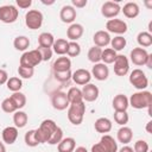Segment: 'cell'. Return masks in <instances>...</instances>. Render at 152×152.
<instances>
[{
  "mask_svg": "<svg viewBox=\"0 0 152 152\" xmlns=\"http://www.w3.org/2000/svg\"><path fill=\"white\" fill-rule=\"evenodd\" d=\"M128 103L135 109L150 108L152 104V94L147 90H139L131 95V97L128 99Z\"/></svg>",
  "mask_w": 152,
  "mask_h": 152,
  "instance_id": "cell-1",
  "label": "cell"
},
{
  "mask_svg": "<svg viewBox=\"0 0 152 152\" xmlns=\"http://www.w3.org/2000/svg\"><path fill=\"white\" fill-rule=\"evenodd\" d=\"M57 124L51 120V119H46V120H43L40 126L36 129V135H37V139L39 141V144H44L49 141V139L51 138V135L53 134V132L57 129Z\"/></svg>",
  "mask_w": 152,
  "mask_h": 152,
  "instance_id": "cell-2",
  "label": "cell"
},
{
  "mask_svg": "<svg viewBox=\"0 0 152 152\" xmlns=\"http://www.w3.org/2000/svg\"><path fill=\"white\" fill-rule=\"evenodd\" d=\"M84 113H86L84 101L78 102V103H71L68 107V119L75 126H78L82 124L83 118H84Z\"/></svg>",
  "mask_w": 152,
  "mask_h": 152,
  "instance_id": "cell-3",
  "label": "cell"
},
{
  "mask_svg": "<svg viewBox=\"0 0 152 152\" xmlns=\"http://www.w3.org/2000/svg\"><path fill=\"white\" fill-rule=\"evenodd\" d=\"M129 83L138 90H145L148 87V78L141 69H134L129 74Z\"/></svg>",
  "mask_w": 152,
  "mask_h": 152,
  "instance_id": "cell-4",
  "label": "cell"
},
{
  "mask_svg": "<svg viewBox=\"0 0 152 152\" xmlns=\"http://www.w3.org/2000/svg\"><path fill=\"white\" fill-rule=\"evenodd\" d=\"M40 62H43L42 59V55L40 52L34 49L31 51H25L19 61V65H24V66H30V68H34L36 65H38Z\"/></svg>",
  "mask_w": 152,
  "mask_h": 152,
  "instance_id": "cell-5",
  "label": "cell"
},
{
  "mask_svg": "<svg viewBox=\"0 0 152 152\" xmlns=\"http://www.w3.org/2000/svg\"><path fill=\"white\" fill-rule=\"evenodd\" d=\"M43 13L38 10H30L25 14V25L30 30H38L43 24Z\"/></svg>",
  "mask_w": 152,
  "mask_h": 152,
  "instance_id": "cell-6",
  "label": "cell"
},
{
  "mask_svg": "<svg viewBox=\"0 0 152 152\" xmlns=\"http://www.w3.org/2000/svg\"><path fill=\"white\" fill-rule=\"evenodd\" d=\"M19 11L13 5H5L0 7V21L5 24H12L18 19Z\"/></svg>",
  "mask_w": 152,
  "mask_h": 152,
  "instance_id": "cell-7",
  "label": "cell"
},
{
  "mask_svg": "<svg viewBox=\"0 0 152 152\" xmlns=\"http://www.w3.org/2000/svg\"><path fill=\"white\" fill-rule=\"evenodd\" d=\"M51 104L57 110H64L69 107V100L66 93L64 91H55L51 96Z\"/></svg>",
  "mask_w": 152,
  "mask_h": 152,
  "instance_id": "cell-8",
  "label": "cell"
},
{
  "mask_svg": "<svg viewBox=\"0 0 152 152\" xmlns=\"http://www.w3.org/2000/svg\"><path fill=\"white\" fill-rule=\"evenodd\" d=\"M106 28L108 33H116L119 36L127 32V24L121 19H108L106 23Z\"/></svg>",
  "mask_w": 152,
  "mask_h": 152,
  "instance_id": "cell-9",
  "label": "cell"
},
{
  "mask_svg": "<svg viewBox=\"0 0 152 152\" xmlns=\"http://www.w3.org/2000/svg\"><path fill=\"white\" fill-rule=\"evenodd\" d=\"M129 71V61L125 55H118L114 61V72L118 76H125Z\"/></svg>",
  "mask_w": 152,
  "mask_h": 152,
  "instance_id": "cell-10",
  "label": "cell"
},
{
  "mask_svg": "<svg viewBox=\"0 0 152 152\" xmlns=\"http://www.w3.org/2000/svg\"><path fill=\"white\" fill-rule=\"evenodd\" d=\"M121 11V7L118 2L114 1H106L102 6H101V14L107 18V19H113L115 18Z\"/></svg>",
  "mask_w": 152,
  "mask_h": 152,
  "instance_id": "cell-11",
  "label": "cell"
},
{
  "mask_svg": "<svg viewBox=\"0 0 152 152\" xmlns=\"http://www.w3.org/2000/svg\"><path fill=\"white\" fill-rule=\"evenodd\" d=\"M129 57H131V62L133 64H135L138 66H141V65L146 64V61H147V57H148V52L142 48H134L131 51Z\"/></svg>",
  "mask_w": 152,
  "mask_h": 152,
  "instance_id": "cell-12",
  "label": "cell"
},
{
  "mask_svg": "<svg viewBox=\"0 0 152 152\" xmlns=\"http://www.w3.org/2000/svg\"><path fill=\"white\" fill-rule=\"evenodd\" d=\"M82 91V96H83V101L87 102H94L97 100L99 95H100V90L99 88L93 84V83H88L86 86H83V88L81 89Z\"/></svg>",
  "mask_w": 152,
  "mask_h": 152,
  "instance_id": "cell-13",
  "label": "cell"
},
{
  "mask_svg": "<svg viewBox=\"0 0 152 152\" xmlns=\"http://www.w3.org/2000/svg\"><path fill=\"white\" fill-rule=\"evenodd\" d=\"M72 81L78 86H86L91 80V74L87 69H77L71 75Z\"/></svg>",
  "mask_w": 152,
  "mask_h": 152,
  "instance_id": "cell-14",
  "label": "cell"
},
{
  "mask_svg": "<svg viewBox=\"0 0 152 152\" xmlns=\"http://www.w3.org/2000/svg\"><path fill=\"white\" fill-rule=\"evenodd\" d=\"M91 76L95 77L97 81H106L109 76V69L103 63H96L91 68Z\"/></svg>",
  "mask_w": 152,
  "mask_h": 152,
  "instance_id": "cell-15",
  "label": "cell"
},
{
  "mask_svg": "<svg viewBox=\"0 0 152 152\" xmlns=\"http://www.w3.org/2000/svg\"><path fill=\"white\" fill-rule=\"evenodd\" d=\"M76 15H77L76 10L71 5L63 6L61 12H59V18L65 24H74V20L76 19Z\"/></svg>",
  "mask_w": 152,
  "mask_h": 152,
  "instance_id": "cell-16",
  "label": "cell"
},
{
  "mask_svg": "<svg viewBox=\"0 0 152 152\" xmlns=\"http://www.w3.org/2000/svg\"><path fill=\"white\" fill-rule=\"evenodd\" d=\"M110 36L107 31H103V30H100L97 32L94 33L93 36V40H94V44L95 46H99V48H104L107 46L109 43H110Z\"/></svg>",
  "mask_w": 152,
  "mask_h": 152,
  "instance_id": "cell-17",
  "label": "cell"
},
{
  "mask_svg": "<svg viewBox=\"0 0 152 152\" xmlns=\"http://www.w3.org/2000/svg\"><path fill=\"white\" fill-rule=\"evenodd\" d=\"M83 32H84V28L81 24H77V23H74L71 24L68 30H66V37L68 39H70L71 42H76L77 39H80L82 36H83Z\"/></svg>",
  "mask_w": 152,
  "mask_h": 152,
  "instance_id": "cell-18",
  "label": "cell"
},
{
  "mask_svg": "<svg viewBox=\"0 0 152 152\" xmlns=\"http://www.w3.org/2000/svg\"><path fill=\"white\" fill-rule=\"evenodd\" d=\"M71 69V61L69 57H65V56H61L58 57L53 64H52V70L53 71H69Z\"/></svg>",
  "mask_w": 152,
  "mask_h": 152,
  "instance_id": "cell-19",
  "label": "cell"
},
{
  "mask_svg": "<svg viewBox=\"0 0 152 152\" xmlns=\"http://www.w3.org/2000/svg\"><path fill=\"white\" fill-rule=\"evenodd\" d=\"M113 108L114 110H119V112H126L129 103H128V97L124 94H118L114 96L113 99Z\"/></svg>",
  "mask_w": 152,
  "mask_h": 152,
  "instance_id": "cell-20",
  "label": "cell"
},
{
  "mask_svg": "<svg viewBox=\"0 0 152 152\" xmlns=\"http://www.w3.org/2000/svg\"><path fill=\"white\" fill-rule=\"evenodd\" d=\"M112 127H113L112 121L108 118H99L95 121V124H94L95 131L99 132V133H102V134H106V133L110 132L112 131Z\"/></svg>",
  "mask_w": 152,
  "mask_h": 152,
  "instance_id": "cell-21",
  "label": "cell"
},
{
  "mask_svg": "<svg viewBox=\"0 0 152 152\" xmlns=\"http://www.w3.org/2000/svg\"><path fill=\"white\" fill-rule=\"evenodd\" d=\"M18 138V128L15 126H8L6 128H4L2 131V140L4 142L8 144V145H12L15 142Z\"/></svg>",
  "mask_w": 152,
  "mask_h": 152,
  "instance_id": "cell-22",
  "label": "cell"
},
{
  "mask_svg": "<svg viewBox=\"0 0 152 152\" xmlns=\"http://www.w3.org/2000/svg\"><path fill=\"white\" fill-rule=\"evenodd\" d=\"M75 147H76V140L71 137L63 138L57 145L58 152H74Z\"/></svg>",
  "mask_w": 152,
  "mask_h": 152,
  "instance_id": "cell-23",
  "label": "cell"
},
{
  "mask_svg": "<svg viewBox=\"0 0 152 152\" xmlns=\"http://www.w3.org/2000/svg\"><path fill=\"white\" fill-rule=\"evenodd\" d=\"M124 12V15L126 18H129V19H133V18H137L140 13V8H139V5L137 2H127L124 5L122 10Z\"/></svg>",
  "mask_w": 152,
  "mask_h": 152,
  "instance_id": "cell-24",
  "label": "cell"
},
{
  "mask_svg": "<svg viewBox=\"0 0 152 152\" xmlns=\"http://www.w3.org/2000/svg\"><path fill=\"white\" fill-rule=\"evenodd\" d=\"M116 138L119 140V142H122L124 145H127L128 142L132 141V138H133V131L127 127V126H122L118 133H116Z\"/></svg>",
  "mask_w": 152,
  "mask_h": 152,
  "instance_id": "cell-25",
  "label": "cell"
},
{
  "mask_svg": "<svg viewBox=\"0 0 152 152\" xmlns=\"http://www.w3.org/2000/svg\"><path fill=\"white\" fill-rule=\"evenodd\" d=\"M100 142L103 145L107 152H118V142L114 140L113 137L108 134H103L102 138L100 139Z\"/></svg>",
  "mask_w": 152,
  "mask_h": 152,
  "instance_id": "cell-26",
  "label": "cell"
},
{
  "mask_svg": "<svg viewBox=\"0 0 152 152\" xmlns=\"http://www.w3.org/2000/svg\"><path fill=\"white\" fill-rule=\"evenodd\" d=\"M68 44L69 42L64 38H58V39H55V43L52 45V51L56 52L57 55L59 56H63L66 53V50H68Z\"/></svg>",
  "mask_w": 152,
  "mask_h": 152,
  "instance_id": "cell-27",
  "label": "cell"
},
{
  "mask_svg": "<svg viewBox=\"0 0 152 152\" xmlns=\"http://www.w3.org/2000/svg\"><path fill=\"white\" fill-rule=\"evenodd\" d=\"M53 43H55V37L50 32H43L38 36V46L52 48Z\"/></svg>",
  "mask_w": 152,
  "mask_h": 152,
  "instance_id": "cell-28",
  "label": "cell"
},
{
  "mask_svg": "<svg viewBox=\"0 0 152 152\" xmlns=\"http://www.w3.org/2000/svg\"><path fill=\"white\" fill-rule=\"evenodd\" d=\"M66 96H68V100H69V103H78V102H82L83 101V96H82V91L80 88L77 87H71L68 93H66Z\"/></svg>",
  "mask_w": 152,
  "mask_h": 152,
  "instance_id": "cell-29",
  "label": "cell"
},
{
  "mask_svg": "<svg viewBox=\"0 0 152 152\" xmlns=\"http://www.w3.org/2000/svg\"><path fill=\"white\" fill-rule=\"evenodd\" d=\"M137 42L142 49L144 48H148V46L152 45V34L148 33L147 31H141L137 36Z\"/></svg>",
  "mask_w": 152,
  "mask_h": 152,
  "instance_id": "cell-30",
  "label": "cell"
},
{
  "mask_svg": "<svg viewBox=\"0 0 152 152\" xmlns=\"http://www.w3.org/2000/svg\"><path fill=\"white\" fill-rule=\"evenodd\" d=\"M27 120H28V118H27V114H26L25 112H23V110H17V112H14L13 122H14V125H15L17 128H23V127H25L26 124H27Z\"/></svg>",
  "mask_w": 152,
  "mask_h": 152,
  "instance_id": "cell-31",
  "label": "cell"
},
{
  "mask_svg": "<svg viewBox=\"0 0 152 152\" xmlns=\"http://www.w3.org/2000/svg\"><path fill=\"white\" fill-rule=\"evenodd\" d=\"M13 46L18 51H25L30 46V39L26 36H18L13 40Z\"/></svg>",
  "mask_w": 152,
  "mask_h": 152,
  "instance_id": "cell-32",
  "label": "cell"
},
{
  "mask_svg": "<svg viewBox=\"0 0 152 152\" xmlns=\"http://www.w3.org/2000/svg\"><path fill=\"white\" fill-rule=\"evenodd\" d=\"M116 56H118L116 51H114V50L110 49V48H107V49L102 50L101 61H102V63L106 64V65H107V64H112V63H114Z\"/></svg>",
  "mask_w": 152,
  "mask_h": 152,
  "instance_id": "cell-33",
  "label": "cell"
},
{
  "mask_svg": "<svg viewBox=\"0 0 152 152\" xmlns=\"http://www.w3.org/2000/svg\"><path fill=\"white\" fill-rule=\"evenodd\" d=\"M10 97H11V100L13 101V103H14V106L17 107L18 110L25 107V104H26V96H25V94H23L21 91H15V93H13Z\"/></svg>",
  "mask_w": 152,
  "mask_h": 152,
  "instance_id": "cell-34",
  "label": "cell"
},
{
  "mask_svg": "<svg viewBox=\"0 0 152 152\" xmlns=\"http://www.w3.org/2000/svg\"><path fill=\"white\" fill-rule=\"evenodd\" d=\"M101 55H102V49L94 45V46H91V48L89 49V51H88V59H89L91 63H94V64L100 63V61H101Z\"/></svg>",
  "mask_w": 152,
  "mask_h": 152,
  "instance_id": "cell-35",
  "label": "cell"
},
{
  "mask_svg": "<svg viewBox=\"0 0 152 152\" xmlns=\"http://www.w3.org/2000/svg\"><path fill=\"white\" fill-rule=\"evenodd\" d=\"M6 84H7L8 90L15 93V91H20V89L23 87V81H21V78L14 76V77H10L6 82Z\"/></svg>",
  "mask_w": 152,
  "mask_h": 152,
  "instance_id": "cell-36",
  "label": "cell"
},
{
  "mask_svg": "<svg viewBox=\"0 0 152 152\" xmlns=\"http://www.w3.org/2000/svg\"><path fill=\"white\" fill-rule=\"evenodd\" d=\"M110 49H113L114 51H121L125 46H126V44H127V42H126V38H124L122 36H116V37H114V38H112L110 39Z\"/></svg>",
  "mask_w": 152,
  "mask_h": 152,
  "instance_id": "cell-37",
  "label": "cell"
},
{
  "mask_svg": "<svg viewBox=\"0 0 152 152\" xmlns=\"http://www.w3.org/2000/svg\"><path fill=\"white\" fill-rule=\"evenodd\" d=\"M24 140H25V144L30 147H36L39 145V141L37 139V135H36V129H30L25 133V137H24Z\"/></svg>",
  "mask_w": 152,
  "mask_h": 152,
  "instance_id": "cell-38",
  "label": "cell"
},
{
  "mask_svg": "<svg viewBox=\"0 0 152 152\" xmlns=\"http://www.w3.org/2000/svg\"><path fill=\"white\" fill-rule=\"evenodd\" d=\"M81 53V45L77 42H69L66 55L69 57H77Z\"/></svg>",
  "mask_w": 152,
  "mask_h": 152,
  "instance_id": "cell-39",
  "label": "cell"
},
{
  "mask_svg": "<svg viewBox=\"0 0 152 152\" xmlns=\"http://www.w3.org/2000/svg\"><path fill=\"white\" fill-rule=\"evenodd\" d=\"M128 114L127 112H119V110H114V121L120 125V126H125L128 122Z\"/></svg>",
  "mask_w": 152,
  "mask_h": 152,
  "instance_id": "cell-40",
  "label": "cell"
},
{
  "mask_svg": "<svg viewBox=\"0 0 152 152\" xmlns=\"http://www.w3.org/2000/svg\"><path fill=\"white\" fill-rule=\"evenodd\" d=\"M18 74L21 78H31L34 74V68H30V66H24V65H19L18 66Z\"/></svg>",
  "mask_w": 152,
  "mask_h": 152,
  "instance_id": "cell-41",
  "label": "cell"
},
{
  "mask_svg": "<svg viewBox=\"0 0 152 152\" xmlns=\"http://www.w3.org/2000/svg\"><path fill=\"white\" fill-rule=\"evenodd\" d=\"M1 108H2V110H4L5 113H14V112L18 110L17 107L14 106L13 101L11 100V97H6V99L1 102Z\"/></svg>",
  "mask_w": 152,
  "mask_h": 152,
  "instance_id": "cell-42",
  "label": "cell"
},
{
  "mask_svg": "<svg viewBox=\"0 0 152 152\" xmlns=\"http://www.w3.org/2000/svg\"><path fill=\"white\" fill-rule=\"evenodd\" d=\"M63 139V131L61 127H57V129L53 132V134L51 135V138L49 139L48 144L49 145H58V142Z\"/></svg>",
  "mask_w": 152,
  "mask_h": 152,
  "instance_id": "cell-43",
  "label": "cell"
},
{
  "mask_svg": "<svg viewBox=\"0 0 152 152\" xmlns=\"http://www.w3.org/2000/svg\"><path fill=\"white\" fill-rule=\"evenodd\" d=\"M71 75H72V72H71L70 70H69V71H61V72H58V71H53V76H55V78H56L57 81L62 82V83L68 82V81L71 78Z\"/></svg>",
  "mask_w": 152,
  "mask_h": 152,
  "instance_id": "cell-44",
  "label": "cell"
},
{
  "mask_svg": "<svg viewBox=\"0 0 152 152\" xmlns=\"http://www.w3.org/2000/svg\"><path fill=\"white\" fill-rule=\"evenodd\" d=\"M37 50L40 52V55H42V59H43L44 62H46V61L51 59L52 53H53L52 48H43V46H38V48H37Z\"/></svg>",
  "mask_w": 152,
  "mask_h": 152,
  "instance_id": "cell-45",
  "label": "cell"
},
{
  "mask_svg": "<svg viewBox=\"0 0 152 152\" xmlns=\"http://www.w3.org/2000/svg\"><path fill=\"white\" fill-rule=\"evenodd\" d=\"M148 144L145 140H137L134 142L133 151L134 152H148Z\"/></svg>",
  "mask_w": 152,
  "mask_h": 152,
  "instance_id": "cell-46",
  "label": "cell"
},
{
  "mask_svg": "<svg viewBox=\"0 0 152 152\" xmlns=\"http://www.w3.org/2000/svg\"><path fill=\"white\" fill-rule=\"evenodd\" d=\"M15 4H17L18 7H20L23 10H26L32 5V1L31 0H17Z\"/></svg>",
  "mask_w": 152,
  "mask_h": 152,
  "instance_id": "cell-47",
  "label": "cell"
},
{
  "mask_svg": "<svg viewBox=\"0 0 152 152\" xmlns=\"http://www.w3.org/2000/svg\"><path fill=\"white\" fill-rule=\"evenodd\" d=\"M71 6L75 8V7H77V8H82V7H86L87 6V4H88V1L87 0H71Z\"/></svg>",
  "mask_w": 152,
  "mask_h": 152,
  "instance_id": "cell-48",
  "label": "cell"
},
{
  "mask_svg": "<svg viewBox=\"0 0 152 152\" xmlns=\"http://www.w3.org/2000/svg\"><path fill=\"white\" fill-rule=\"evenodd\" d=\"M90 152H107V151H106V148L103 147V145L99 141L97 144H95V145L91 146V151H90Z\"/></svg>",
  "mask_w": 152,
  "mask_h": 152,
  "instance_id": "cell-49",
  "label": "cell"
},
{
  "mask_svg": "<svg viewBox=\"0 0 152 152\" xmlns=\"http://www.w3.org/2000/svg\"><path fill=\"white\" fill-rule=\"evenodd\" d=\"M8 80V74L4 70V69H0V86L1 84H5Z\"/></svg>",
  "mask_w": 152,
  "mask_h": 152,
  "instance_id": "cell-50",
  "label": "cell"
},
{
  "mask_svg": "<svg viewBox=\"0 0 152 152\" xmlns=\"http://www.w3.org/2000/svg\"><path fill=\"white\" fill-rule=\"evenodd\" d=\"M119 152H134V151H133V147H131L128 145H125L119 150Z\"/></svg>",
  "mask_w": 152,
  "mask_h": 152,
  "instance_id": "cell-51",
  "label": "cell"
},
{
  "mask_svg": "<svg viewBox=\"0 0 152 152\" xmlns=\"http://www.w3.org/2000/svg\"><path fill=\"white\" fill-rule=\"evenodd\" d=\"M148 69L152 68V53H148V57H147V61H146V64H145Z\"/></svg>",
  "mask_w": 152,
  "mask_h": 152,
  "instance_id": "cell-52",
  "label": "cell"
},
{
  "mask_svg": "<svg viewBox=\"0 0 152 152\" xmlns=\"http://www.w3.org/2000/svg\"><path fill=\"white\" fill-rule=\"evenodd\" d=\"M74 152H88V151H87L86 147H83V146H78V147H75Z\"/></svg>",
  "mask_w": 152,
  "mask_h": 152,
  "instance_id": "cell-53",
  "label": "cell"
},
{
  "mask_svg": "<svg viewBox=\"0 0 152 152\" xmlns=\"http://www.w3.org/2000/svg\"><path fill=\"white\" fill-rule=\"evenodd\" d=\"M151 125H152V121H148L147 125H146V131H147V133H152V131H151Z\"/></svg>",
  "mask_w": 152,
  "mask_h": 152,
  "instance_id": "cell-54",
  "label": "cell"
},
{
  "mask_svg": "<svg viewBox=\"0 0 152 152\" xmlns=\"http://www.w3.org/2000/svg\"><path fill=\"white\" fill-rule=\"evenodd\" d=\"M0 152H6V147L4 145V142L0 141Z\"/></svg>",
  "mask_w": 152,
  "mask_h": 152,
  "instance_id": "cell-55",
  "label": "cell"
},
{
  "mask_svg": "<svg viewBox=\"0 0 152 152\" xmlns=\"http://www.w3.org/2000/svg\"><path fill=\"white\" fill-rule=\"evenodd\" d=\"M42 2L45 4V5H51V4H53V1H44V0H42Z\"/></svg>",
  "mask_w": 152,
  "mask_h": 152,
  "instance_id": "cell-56",
  "label": "cell"
},
{
  "mask_svg": "<svg viewBox=\"0 0 152 152\" xmlns=\"http://www.w3.org/2000/svg\"><path fill=\"white\" fill-rule=\"evenodd\" d=\"M146 5H147V7H151V6H152V4H151V2H146Z\"/></svg>",
  "mask_w": 152,
  "mask_h": 152,
  "instance_id": "cell-57",
  "label": "cell"
}]
</instances>
